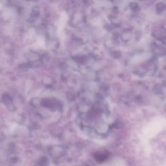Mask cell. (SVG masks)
I'll list each match as a JSON object with an SVG mask.
<instances>
[{
  "label": "cell",
  "mask_w": 166,
  "mask_h": 166,
  "mask_svg": "<svg viewBox=\"0 0 166 166\" xmlns=\"http://www.w3.org/2000/svg\"><path fill=\"white\" fill-rule=\"evenodd\" d=\"M109 157V153L107 151H98L95 155V159L98 163H102L108 158Z\"/></svg>",
  "instance_id": "obj_1"
},
{
  "label": "cell",
  "mask_w": 166,
  "mask_h": 166,
  "mask_svg": "<svg viewBox=\"0 0 166 166\" xmlns=\"http://www.w3.org/2000/svg\"><path fill=\"white\" fill-rule=\"evenodd\" d=\"M164 86H166V81H165V83H164Z\"/></svg>",
  "instance_id": "obj_2"
}]
</instances>
